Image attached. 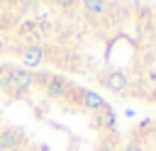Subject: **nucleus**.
<instances>
[{
  "label": "nucleus",
  "mask_w": 156,
  "mask_h": 151,
  "mask_svg": "<svg viewBox=\"0 0 156 151\" xmlns=\"http://www.w3.org/2000/svg\"><path fill=\"white\" fill-rule=\"evenodd\" d=\"M100 80H102V85H105L110 93H115V95H122V93L129 90V78H127V73H122V71H107Z\"/></svg>",
  "instance_id": "3"
},
{
  "label": "nucleus",
  "mask_w": 156,
  "mask_h": 151,
  "mask_svg": "<svg viewBox=\"0 0 156 151\" xmlns=\"http://www.w3.org/2000/svg\"><path fill=\"white\" fill-rule=\"evenodd\" d=\"M80 5L88 12V17H105L107 10H110V2L107 0H80Z\"/></svg>",
  "instance_id": "6"
},
{
  "label": "nucleus",
  "mask_w": 156,
  "mask_h": 151,
  "mask_svg": "<svg viewBox=\"0 0 156 151\" xmlns=\"http://www.w3.org/2000/svg\"><path fill=\"white\" fill-rule=\"evenodd\" d=\"M34 78H37V83L41 85V90L49 97H63L71 90V83L63 76H56V73H34Z\"/></svg>",
  "instance_id": "2"
},
{
  "label": "nucleus",
  "mask_w": 156,
  "mask_h": 151,
  "mask_svg": "<svg viewBox=\"0 0 156 151\" xmlns=\"http://www.w3.org/2000/svg\"><path fill=\"white\" fill-rule=\"evenodd\" d=\"M12 151H27V149H24V144H20V146H15Z\"/></svg>",
  "instance_id": "10"
},
{
  "label": "nucleus",
  "mask_w": 156,
  "mask_h": 151,
  "mask_svg": "<svg viewBox=\"0 0 156 151\" xmlns=\"http://www.w3.org/2000/svg\"><path fill=\"white\" fill-rule=\"evenodd\" d=\"M34 83H37L34 73L24 68H7L5 76H0V90H5L7 95H22L32 90Z\"/></svg>",
  "instance_id": "1"
},
{
  "label": "nucleus",
  "mask_w": 156,
  "mask_h": 151,
  "mask_svg": "<svg viewBox=\"0 0 156 151\" xmlns=\"http://www.w3.org/2000/svg\"><path fill=\"white\" fill-rule=\"evenodd\" d=\"M80 102H83V107L90 110V112H102L105 107H110L107 100H105L100 93H93V90H83V93H80Z\"/></svg>",
  "instance_id": "5"
},
{
  "label": "nucleus",
  "mask_w": 156,
  "mask_h": 151,
  "mask_svg": "<svg viewBox=\"0 0 156 151\" xmlns=\"http://www.w3.org/2000/svg\"><path fill=\"white\" fill-rule=\"evenodd\" d=\"M119 151H146V149H144V146H141L136 139H132V141H127V144H124Z\"/></svg>",
  "instance_id": "8"
},
{
  "label": "nucleus",
  "mask_w": 156,
  "mask_h": 151,
  "mask_svg": "<svg viewBox=\"0 0 156 151\" xmlns=\"http://www.w3.org/2000/svg\"><path fill=\"white\" fill-rule=\"evenodd\" d=\"M20 144H24V141L20 139L17 132H12V129H0V151H12V149L20 146Z\"/></svg>",
  "instance_id": "7"
},
{
  "label": "nucleus",
  "mask_w": 156,
  "mask_h": 151,
  "mask_svg": "<svg viewBox=\"0 0 156 151\" xmlns=\"http://www.w3.org/2000/svg\"><path fill=\"white\" fill-rule=\"evenodd\" d=\"M100 151H117V149H115V146H112V144H110V141H105V144H102V146H100Z\"/></svg>",
  "instance_id": "9"
},
{
  "label": "nucleus",
  "mask_w": 156,
  "mask_h": 151,
  "mask_svg": "<svg viewBox=\"0 0 156 151\" xmlns=\"http://www.w3.org/2000/svg\"><path fill=\"white\" fill-rule=\"evenodd\" d=\"M44 58H46V51H44L39 44H29V46L22 51V61H24L27 71H29V68H39V66L44 63Z\"/></svg>",
  "instance_id": "4"
}]
</instances>
